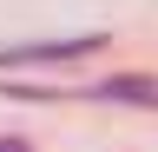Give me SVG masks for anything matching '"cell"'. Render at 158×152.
I'll list each match as a JSON object with an SVG mask.
<instances>
[{"label": "cell", "mask_w": 158, "mask_h": 152, "mask_svg": "<svg viewBox=\"0 0 158 152\" xmlns=\"http://www.w3.org/2000/svg\"><path fill=\"white\" fill-rule=\"evenodd\" d=\"M99 33H79V40H40V46H7L0 53V66H53V60H79V53H92Z\"/></svg>", "instance_id": "cell-1"}, {"label": "cell", "mask_w": 158, "mask_h": 152, "mask_svg": "<svg viewBox=\"0 0 158 152\" xmlns=\"http://www.w3.org/2000/svg\"><path fill=\"white\" fill-rule=\"evenodd\" d=\"M92 99H118V106H152V112H158V80H145V73H125V80H106V86H92Z\"/></svg>", "instance_id": "cell-2"}, {"label": "cell", "mask_w": 158, "mask_h": 152, "mask_svg": "<svg viewBox=\"0 0 158 152\" xmlns=\"http://www.w3.org/2000/svg\"><path fill=\"white\" fill-rule=\"evenodd\" d=\"M0 152H33V145L27 139H0Z\"/></svg>", "instance_id": "cell-3"}]
</instances>
